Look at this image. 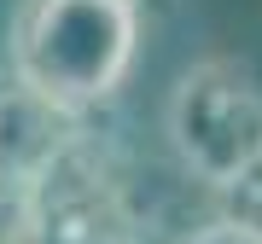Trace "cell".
<instances>
[{
  "mask_svg": "<svg viewBox=\"0 0 262 244\" xmlns=\"http://www.w3.org/2000/svg\"><path fill=\"white\" fill-rule=\"evenodd\" d=\"M140 0H24L6 58L29 87L58 105L99 111L134 70Z\"/></svg>",
  "mask_w": 262,
  "mask_h": 244,
  "instance_id": "cell-1",
  "label": "cell"
},
{
  "mask_svg": "<svg viewBox=\"0 0 262 244\" xmlns=\"http://www.w3.org/2000/svg\"><path fill=\"white\" fill-rule=\"evenodd\" d=\"M175 163L198 186L233 192L245 175L262 169V76L245 58H198L181 70L163 111Z\"/></svg>",
  "mask_w": 262,
  "mask_h": 244,
  "instance_id": "cell-2",
  "label": "cell"
},
{
  "mask_svg": "<svg viewBox=\"0 0 262 244\" xmlns=\"http://www.w3.org/2000/svg\"><path fill=\"white\" fill-rule=\"evenodd\" d=\"M6 233L18 244H140V215L94 128L29 186Z\"/></svg>",
  "mask_w": 262,
  "mask_h": 244,
  "instance_id": "cell-3",
  "label": "cell"
},
{
  "mask_svg": "<svg viewBox=\"0 0 262 244\" xmlns=\"http://www.w3.org/2000/svg\"><path fill=\"white\" fill-rule=\"evenodd\" d=\"M88 128H94V111H76V105L47 99L18 70L0 76V233L12 227V215H18V204L29 198V186Z\"/></svg>",
  "mask_w": 262,
  "mask_h": 244,
  "instance_id": "cell-4",
  "label": "cell"
},
{
  "mask_svg": "<svg viewBox=\"0 0 262 244\" xmlns=\"http://www.w3.org/2000/svg\"><path fill=\"white\" fill-rule=\"evenodd\" d=\"M187 244H262V227L239 221L233 209H227V215H215V221H204V227H192V238H187Z\"/></svg>",
  "mask_w": 262,
  "mask_h": 244,
  "instance_id": "cell-5",
  "label": "cell"
},
{
  "mask_svg": "<svg viewBox=\"0 0 262 244\" xmlns=\"http://www.w3.org/2000/svg\"><path fill=\"white\" fill-rule=\"evenodd\" d=\"M227 198V209H233L239 221H251V227H262V169L256 175H245L233 192H222Z\"/></svg>",
  "mask_w": 262,
  "mask_h": 244,
  "instance_id": "cell-6",
  "label": "cell"
},
{
  "mask_svg": "<svg viewBox=\"0 0 262 244\" xmlns=\"http://www.w3.org/2000/svg\"><path fill=\"white\" fill-rule=\"evenodd\" d=\"M0 244H18V238H12V233H0Z\"/></svg>",
  "mask_w": 262,
  "mask_h": 244,
  "instance_id": "cell-7",
  "label": "cell"
}]
</instances>
